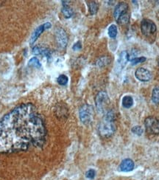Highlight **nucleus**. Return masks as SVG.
Instances as JSON below:
<instances>
[{
	"instance_id": "nucleus-26",
	"label": "nucleus",
	"mask_w": 159,
	"mask_h": 180,
	"mask_svg": "<svg viewBox=\"0 0 159 180\" xmlns=\"http://www.w3.org/2000/svg\"><path fill=\"white\" fill-rule=\"evenodd\" d=\"M96 176V172L94 169H89L86 173V177L89 179H94Z\"/></svg>"
},
{
	"instance_id": "nucleus-10",
	"label": "nucleus",
	"mask_w": 159,
	"mask_h": 180,
	"mask_svg": "<svg viewBox=\"0 0 159 180\" xmlns=\"http://www.w3.org/2000/svg\"><path fill=\"white\" fill-rule=\"evenodd\" d=\"M134 166V162L131 159H124V160L122 161L121 164L119 165V170L123 172H130L133 170Z\"/></svg>"
},
{
	"instance_id": "nucleus-24",
	"label": "nucleus",
	"mask_w": 159,
	"mask_h": 180,
	"mask_svg": "<svg viewBox=\"0 0 159 180\" xmlns=\"http://www.w3.org/2000/svg\"><path fill=\"white\" fill-rule=\"evenodd\" d=\"M131 131L133 134H135V135H136L138 136H141L143 134V131H144L143 129L140 126H134V127H133V129H132Z\"/></svg>"
},
{
	"instance_id": "nucleus-8",
	"label": "nucleus",
	"mask_w": 159,
	"mask_h": 180,
	"mask_svg": "<svg viewBox=\"0 0 159 180\" xmlns=\"http://www.w3.org/2000/svg\"><path fill=\"white\" fill-rule=\"evenodd\" d=\"M135 75L138 80L142 82L149 81L152 78V73H151L150 71L142 67H140L136 70L135 72Z\"/></svg>"
},
{
	"instance_id": "nucleus-6",
	"label": "nucleus",
	"mask_w": 159,
	"mask_h": 180,
	"mask_svg": "<svg viewBox=\"0 0 159 180\" xmlns=\"http://www.w3.org/2000/svg\"><path fill=\"white\" fill-rule=\"evenodd\" d=\"M141 30L143 35L147 36V37H150V36L154 35L155 32H156L157 28L156 24L152 20L144 19L141 21Z\"/></svg>"
},
{
	"instance_id": "nucleus-14",
	"label": "nucleus",
	"mask_w": 159,
	"mask_h": 180,
	"mask_svg": "<svg viewBox=\"0 0 159 180\" xmlns=\"http://www.w3.org/2000/svg\"><path fill=\"white\" fill-rule=\"evenodd\" d=\"M129 61V55L127 51H123L120 53L119 57L118 59V64L119 65L120 67L123 68L127 64L128 61Z\"/></svg>"
},
{
	"instance_id": "nucleus-23",
	"label": "nucleus",
	"mask_w": 159,
	"mask_h": 180,
	"mask_svg": "<svg viewBox=\"0 0 159 180\" xmlns=\"http://www.w3.org/2000/svg\"><path fill=\"white\" fill-rule=\"evenodd\" d=\"M109 62H110V59L108 57H103V58H99V60L97 61V64L99 66H104L109 64Z\"/></svg>"
},
{
	"instance_id": "nucleus-2",
	"label": "nucleus",
	"mask_w": 159,
	"mask_h": 180,
	"mask_svg": "<svg viewBox=\"0 0 159 180\" xmlns=\"http://www.w3.org/2000/svg\"><path fill=\"white\" fill-rule=\"evenodd\" d=\"M116 114L113 111L105 113L103 120L99 122L98 131L100 137L103 138L111 137L116 131Z\"/></svg>"
},
{
	"instance_id": "nucleus-20",
	"label": "nucleus",
	"mask_w": 159,
	"mask_h": 180,
	"mask_svg": "<svg viewBox=\"0 0 159 180\" xmlns=\"http://www.w3.org/2000/svg\"><path fill=\"white\" fill-rule=\"evenodd\" d=\"M152 100L156 104H159V87H155L153 90Z\"/></svg>"
},
{
	"instance_id": "nucleus-5",
	"label": "nucleus",
	"mask_w": 159,
	"mask_h": 180,
	"mask_svg": "<svg viewBox=\"0 0 159 180\" xmlns=\"http://www.w3.org/2000/svg\"><path fill=\"white\" fill-rule=\"evenodd\" d=\"M144 126L147 132L152 135L159 134V119L155 117H148L144 120Z\"/></svg>"
},
{
	"instance_id": "nucleus-19",
	"label": "nucleus",
	"mask_w": 159,
	"mask_h": 180,
	"mask_svg": "<svg viewBox=\"0 0 159 180\" xmlns=\"http://www.w3.org/2000/svg\"><path fill=\"white\" fill-rule=\"evenodd\" d=\"M28 66H32V67L38 68V69H40L41 67V63H40L39 60H38L36 57H33V58H32L30 61H29Z\"/></svg>"
},
{
	"instance_id": "nucleus-28",
	"label": "nucleus",
	"mask_w": 159,
	"mask_h": 180,
	"mask_svg": "<svg viewBox=\"0 0 159 180\" xmlns=\"http://www.w3.org/2000/svg\"><path fill=\"white\" fill-rule=\"evenodd\" d=\"M158 66H159V59H158Z\"/></svg>"
},
{
	"instance_id": "nucleus-17",
	"label": "nucleus",
	"mask_w": 159,
	"mask_h": 180,
	"mask_svg": "<svg viewBox=\"0 0 159 180\" xmlns=\"http://www.w3.org/2000/svg\"><path fill=\"white\" fill-rule=\"evenodd\" d=\"M133 105V99L131 96H124L122 99V106L124 108L129 109Z\"/></svg>"
},
{
	"instance_id": "nucleus-9",
	"label": "nucleus",
	"mask_w": 159,
	"mask_h": 180,
	"mask_svg": "<svg viewBox=\"0 0 159 180\" xmlns=\"http://www.w3.org/2000/svg\"><path fill=\"white\" fill-rule=\"evenodd\" d=\"M128 11V5L126 2H120L119 3L116 7H115L114 12V16L115 19L117 20L121 15L123 14L125 12Z\"/></svg>"
},
{
	"instance_id": "nucleus-12",
	"label": "nucleus",
	"mask_w": 159,
	"mask_h": 180,
	"mask_svg": "<svg viewBox=\"0 0 159 180\" xmlns=\"http://www.w3.org/2000/svg\"><path fill=\"white\" fill-rule=\"evenodd\" d=\"M45 30H46V28H45L44 24H41V25L38 27V28H36V30L33 32V33H32L31 36V38H30V45H33V44L36 41V40L38 39V37L41 35L42 32L44 31Z\"/></svg>"
},
{
	"instance_id": "nucleus-27",
	"label": "nucleus",
	"mask_w": 159,
	"mask_h": 180,
	"mask_svg": "<svg viewBox=\"0 0 159 180\" xmlns=\"http://www.w3.org/2000/svg\"><path fill=\"white\" fill-rule=\"evenodd\" d=\"M81 48H82V45H81V42L80 41L76 42V43L73 45V47H72V49H73V50H74V51L80 50V49Z\"/></svg>"
},
{
	"instance_id": "nucleus-4",
	"label": "nucleus",
	"mask_w": 159,
	"mask_h": 180,
	"mask_svg": "<svg viewBox=\"0 0 159 180\" xmlns=\"http://www.w3.org/2000/svg\"><path fill=\"white\" fill-rule=\"evenodd\" d=\"M95 103L96 108L99 113L104 114L108 112V111H107V109L108 108L110 103L108 94L104 91L99 92L95 97Z\"/></svg>"
},
{
	"instance_id": "nucleus-7",
	"label": "nucleus",
	"mask_w": 159,
	"mask_h": 180,
	"mask_svg": "<svg viewBox=\"0 0 159 180\" xmlns=\"http://www.w3.org/2000/svg\"><path fill=\"white\" fill-rule=\"evenodd\" d=\"M55 39L61 49H65L68 44V36L66 31L62 28H57L55 30Z\"/></svg>"
},
{
	"instance_id": "nucleus-13",
	"label": "nucleus",
	"mask_w": 159,
	"mask_h": 180,
	"mask_svg": "<svg viewBox=\"0 0 159 180\" xmlns=\"http://www.w3.org/2000/svg\"><path fill=\"white\" fill-rule=\"evenodd\" d=\"M63 8H62V13L64 14L65 18L69 19L73 15V10L69 7V2L63 1Z\"/></svg>"
},
{
	"instance_id": "nucleus-1",
	"label": "nucleus",
	"mask_w": 159,
	"mask_h": 180,
	"mask_svg": "<svg viewBox=\"0 0 159 180\" xmlns=\"http://www.w3.org/2000/svg\"><path fill=\"white\" fill-rule=\"evenodd\" d=\"M47 130L44 118L32 103H23L0 120V154L42 148Z\"/></svg>"
},
{
	"instance_id": "nucleus-21",
	"label": "nucleus",
	"mask_w": 159,
	"mask_h": 180,
	"mask_svg": "<svg viewBox=\"0 0 159 180\" xmlns=\"http://www.w3.org/2000/svg\"><path fill=\"white\" fill-rule=\"evenodd\" d=\"M116 35H117V28L115 24H111L108 28V36L111 39H114Z\"/></svg>"
},
{
	"instance_id": "nucleus-11",
	"label": "nucleus",
	"mask_w": 159,
	"mask_h": 180,
	"mask_svg": "<svg viewBox=\"0 0 159 180\" xmlns=\"http://www.w3.org/2000/svg\"><path fill=\"white\" fill-rule=\"evenodd\" d=\"M32 53L35 55H41L42 56L47 58L48 59L51 58V51L49 49L46 48V47L36 46L32 49Z\"/></svg>"
},
{
	"instance_id": "nucleus-16",
	"label": "nucleus",
	"mask_w": 159,
	"mask_h": 180,
	"mask_svg": "<svg viewBox=\"0 0 159 180\" xmlns=\"http://www.w3.org/2000/svg\"><path fill=\"white\" fill-rule=\"evenodd\" d=\"M130 18H131V15H130V13H128V12H125L119 17L118 19L116 20V22H117L118 24H119L120 25H126V24L129 23Z\"/></svg>"
},
{
	"instance_id": "nucleus-22",
	"label": "nucleus",
	"mask_w": 159,
	"mask_h": 180,
	"mask_svg": "<svg viewBox=\"0 0 159 180\" xmlns=\"http://www.w3.org/2000/svg\"><path fill=\"white\" fill-rule=\"evenodd\" d=\"M68 77L65 75H61L58 78H57V81L60 85L61 86H65L66 85L67 83H68Z\"/></svg>"
},
{
	"instance_id": "nucleus-15",
	"label": "nucleus",
	"mask_w": 159,
	"mask_h": 180,
	"mask_svg": "<svg viewBox=\"0 0 159 180\" xmlns=\"http://www.w3.org/2000/svg\"><path fill=\"white\" fill-rule=\"evenodd\" d=\"M57 108L55 109V112H56V116L60 117V118H64V117L67 116L68 114V110L66 108L64 105L59 104L57 106Z\"/></svg>"
},
{
	"instance_id": "nucleus-18",
	"label": "nucleus",
	"mask_w": 159,
	"mask_h": 180,
	"mask_svg": "<svg viewBox=\"0 0 159 180\" xmlns=\"http://www.w3.org/2000/svg\"><path fill=\"white\" fill-rule=\"evenodd\" d=\"M88 6H89V13L91 15L96 14L97 13V11H98V4L96 2H88Z\"/></svg>"
},
{
	"instance_id": "nucleus-3",
	"label": "nucleus",
	"mask_w": 159,
	"mask_h": 180,
	"mask_svg": "<svg viewBox=\"0 0 159 180\" xmlns=\"http://www.w3.org/2000/svg\"><path fill=\"white\" fill-rule=\"evenodd\" d=\"M79 115L80 121L83 122L84 125H90L93 122L94 116V107L89 104L83 105L80 109Z\"/></svg>"
},
{
	"instance_id": "nucleus-25",
	"label": "nucleus",
	"mask_w": 159,
	"mask_h": 180,
	"mask_svg": "<svg viewBox=\"0 0 159 180\" xmlns=\"http://www.w3.org/2000/svg\"><path fill=\"white\" fill-rule=\"evenodd\" d=\"M146 61V58L145 57H136V58H134L131 60V64L133 65L139 64V63H143Z\"/></svg>"
}]
</instances>
